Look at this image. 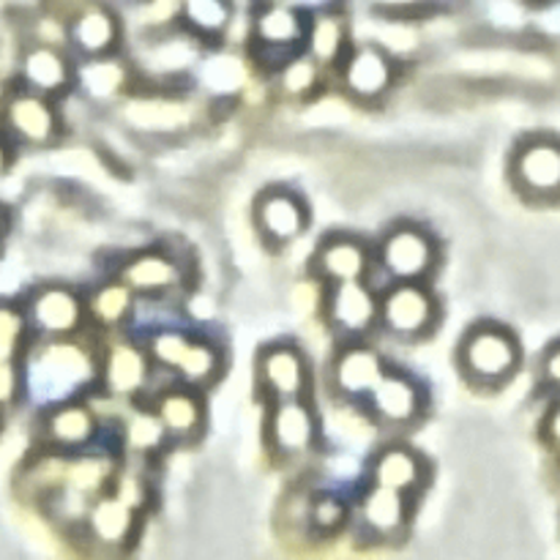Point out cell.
<instances>
[{
	"mask_svg": "<svg viewBox=\"0 0 560 560\" xmlns=\"http://www.w3.org/2000/svg\"><path fill=\"white\" fill-rule=\"evenodd\" d=\"M306 206L295 191L271 186L255 202V224L262 238L273 246H284L306 230Z\"/></svg>",
	"mask_w": 560,
	"mask_h": 560,
	"instance_id": "30bf717a",
	"label": "cell"
},
{
	"mask_svg": "<svg viewBox=\"0 0 560 560\" xmlns=\"http://www.w3.org/2000/svg\"><path fill=\"white\" fill-rule=\"evenodd\" d=\"M438 320L435 295L419 282H397L381 299V323L399 339L424 337Z\"/></svg>",
	"mask_w": 560,
	"mask_h": 560,
	"instance_id": "8992f818",
	"label": "cell"
},
{
	"mask_svg": "<svg viewBox=\"0 0 560 560\" xmlns=\"http://www.w3.org/2000/svg\"><path fill=\"white\" fill-rule=\"evenodd\" d=\"M118 279L137 295H170L186 282V268L173 252L145 249L120 262Z\"/></svg>",
	"mask_w": 560,
	"mask_h": 560,
	"instance_id": "9c48e42d",
	"label": "cell"
},
{
	"mask_svg": "<svg viewBox=\"0 0 560 560\" xmlns=\"http://www.w3.org/2000/svg\"><path fill=\"white\" fill-rule=\"evenodd\" d=\"M383 377H386V364L370 345H348L339 350L331 364L334 388L348 399L370 397Z\"/></svg>",
	"mask_w": 560,
	"mask_h": 560,
	"instance_id": "2e32d148",
	"label": "cell"
},
{
	"mask_svg": "<svg viewBox=\"0 0 560 560\" xmlns=\"http://www.w3.org/2000/svg\"><path fill=\"white\" fill-rule=\"evenodd\" d=\"M22 372L16 361H0V408L16 402L22 392Z\"/></svg>",
	"mask_w": 560,
	"mask_h": 560,
	"instance_id": "e575fe53",
	"label": "cell"
},
{
	"mask_svg": "<svg viewBox=\"0 0 560 560\" xmlns=\"http://www.w3.org/2000/svg\"><path fill=\"white\" fill-rule=\"evenodd\" d=\"M0 230H3V217H0Z\"/></svg>",
	"mask_w": 560,
	"mask_h": 560,
	"instance_id": "ab89813d",
	"label": "cell"
},
{
	"mask_svg": "<svg viewBox=\"0 0 560 560\" xmlns=\"http://www.w3.org/2000/svg\"><path fill=\"white\" fill-rule=\"evenodd\" d=\"M547 435H550L552 443H558L560 446V405L552 410L550 419H547Z\"/></svg>",
	"mask_w": 560,
	"mask_h": 560,
	"instance_id": "8d00e7d4",
	"label": "cell"
},
{
	"mask_svg": "<svg viewBox=\"0 0 560 560\" xmlns=\"http://www.w3.org/2000/svg\"><path fill=\"white\" fill-rule=\"evenodd\" d=\"M98 430V421L88 405L77 399L49 405L42 419L44 441L55 448H82L93 441Z\"/></svg>",
	"mask_w": 560,
	"mask_h": 560,
	"instance_id": "ffe728a7",
	"label": "cell"
},
{
	"mask_svg": "<svg viewBox=\"0 0 560 560\" xmlns=\"http://www.w3.org/2000/svg\"><path fill=\"white\" fill-rule=\"evenodd\" d=\"M366 399H370L372 413L394 427L416 421L424 408V394H421L419 383L408 375H399V372H386V377L377 383V388Z\"/></svg>",
	"mask_w": 560,
	"mask_h": 560,
	"instance_id": "d6986e66",
	"label": "cell"
},
{
	"mask_svg": "<svg viewBox=\"0 0 560 560\" xmlns=\"http://www.w3.org/2000/svg\"><path fill=\"white\" fill-rule=\"evenodd\" d=\"M394 80V63L381 47H359L345 58L342 82L353 96L377 98Z\"/></svg>",
	"mask_w": 560,
	"mask_h": 560,
	"instance_id": "7402d4cb",
	"label": "cell"
},
{
	"mask_svg": "<svg viewBox=\"0 0 560 560\" xmlns=\"http://www.w3.org/2000/svg\"><path fill=\"white\" fill-rule=\"evenodd\" d=\"M170 441L167 430H164L162 419L156 416V410H135V413L126 419L124 424V443L131 454H140V457H153L164 448V443Z\"/></svg>",
	"mask_w": 560,
	"mask_h": 560,
	"instance_id": "f546056e",
	"label": "cell"
},
{
	"mask_svg": "<svg viewBox=\"0 0 560 560\" xmlns=\"http://www.w3.org/2000/svg\"><path fill=\"white\" fill-rule=\"evenodd\" d=\"M523 350L509 328L481 323L465 334L459 345V366L465 375L485 386H498L517 372Z\"/></svg>",
	"mask_w": 560,
	"mask_h": 560,
	"instance_id": "7a4b0ae2",
	"label": "cell"
},
{
	"mask_svg": "<svg viewBox=\"0 0 560 560\" xmlns=\"http://www.w3.org/2000/svg\"><path fill=\"white\" fill-rule=\"evenodd\" d=\"M151 366V353L124 339V342H115L98 361V381L113 397L131 399L145 388Z\"/></svg>",
	"mask_w": 560,
	"mask_h": 560,
	"instance_id": "9a60e30c",
	"label": "cell"
},
{
	"mask_svg": "<svg viewBox=\"0 0 560 560\" xmlns=\"http://www.w3.org/2000/svg\"><path fill=\"white\" fill-rule=\"evenodd\" d=\"M135 523H137V506H131V503L124 501L120 495L102 498V501L93 503L91 514H88L91 534L107 547L124 545V541L131 536V530H135Z\"/></svg>",
	"mask_w": 560,
	"mask_h": 560,
	"instance_id": "484cf974",
	"label": "cell"
},
{
	"mask_svg": "<svg viewBox=\"0 0 560 560\" xmlns=\"http://www.w3.org/2000/svg\"><path fill=\"white\" fill-rule=\"evenodd\" d=\"M306 31H310V16L295 5L273 3L257 11L255 22H252V33L260 47L273 49V52H290L299 44L306 42Z\"/></svg>",
	"mask_w": 560,
	"mask_h": 560,
	"instance_id": "44dd1931",
	"label": "cell"
},
{
	"mask_svg": "<svg viewBox=\"0 0 560 560\" xmlns=\"http://www.w3.org/2000/svg\"><path fill=\"white\" fill-rule=\"evenodd\" d=\"M98 377V361L82 345L66 339H47L27 366V388L47 405L66 402L82 386Z\"/></svg>",
	"mask_w": 560,
	"mask_h": 560,
	"instance_id": "6da1fadb",
	"label": "cell"
},
{
	"mask_svg": "<svg viewBox=\"0 0 560 560\" xmlns=\"http://www.w3.org/2000/svg\"><path fill=\"white\" fill-rule=\"evenodd\" d=\"M312 266L328 284L364 282L372 268V249L355 235L334 233L320 241Z\"/></svg>",
	"mask_w": 560,
	"mask_h": 560,
	"instance_id": "4fadbf2b",
	"label": "cell"
},
{
	"mask_svg": "<svg viewBox=\"0 0 560 560\" xmlns=\"http://www.w3.org/2000/svg\"><path fill=\"white\" fill-rule=\"evenodd\" d=\"M435 241L416 224H399L383 235L377 262L394 282H421L435 266Z\"/></svg>",
	"mask_w": 560,
	"mask_h": 560,
	"instance_id": "277c9868",
	"label": "cell"
},
{
	"mask_svg": "<svg viewBox=\"0 0 560 560\" xmlns=\"http://www.w3.org/2000/svg\"><path fill=\"white\" fill-rule=\"evenodd\" d=\"M3 124L25 145H47L58 135V113H55L49 96L42 93L22 91L5 102Z\"/></svg>",
	"mask_w": 560,
	"mask_h": 560,
	"instance_id": "5bb4252c",
	"label": "cell"
},
{
	"mask_svg": "<svg viewBox=\"0 0 560 560\" xmlns=\"http://www.w3.org/2000/svg\"><path fill=\"white\" fill-rule=\"evenodd\" d=\"M31 331L44 339H66L80 331L82 320L88 315V304L80 293L66 284H44L33 290L25 304Z\"/></svg>",
	"mask_w": 560,
	"mask_h": 560,
	"instance_id": "5b68a950",
	"label": "cell"
},
{
	"mask_svg": "<svg viewBox=\"0 0 560 560\" xmlns=\"http://www.w3.org/2000/svg\"><path fill=\"white\" fill-rule=\"evenodd\" d=\"M317 71H320V66L310 55H295L282 66V88L293 96H304L317 82Z\"/></svg>",
	"mask_w": 560,
	"mask_h": 560,
	"instance_id": "d6a6232c",
	"label": "cell"
},
{
	"mask_svg": "<svg viewBox=\"0 0 560 560\" xmlns=\"http://www.w3.org/2000/svg\"><path fill=\"white\" fill-rule=\"evenodd\" d=\"M345 517H348V506H345L342 498L334 495V492H323V495H317L310 509L312 528L323 530V534H326V530L342 528Z\"/></svg>",
	"mask_w": 560,
	"mask_h": 560,
	"instance_id": "836d02e7",
	"label": "cell"
},
{
	"mask_svg": "<svg viewBox=\"0 0 560 560\" xmlns=\"http://www.w3.org/2000/svg\"><path fill=\"white\" fill-rule=\"evenodd\" d=\"M27 331H31V323H27L25 306L0 301V361H16V355L25 348Z\"/></svg>",
	"mask_w": 560,
	"mask_h": 560,
	"instance_id": "1f68e13d",
	"label": "cell"
},
{
	"mask_svg": "<svg viewBox=\"0 0 560 560\" xmlns=\"http://www.w3.org/2000/svg\"><path fill=\"white\" fill-rule=\"evenodd\" d=\"M222 372V350L206 337H191L189 348H186L184 359L175 366V375L180 377L184 386L206 388L213 383Z\"/></svg>",
	"mask_w": 560,
	"mask_h": 560,
	"instance_id": "83f0119b",
	"label": "cell"
},
{
	"mask_svg": "<svg viewBox=\"0 0 560 560\" xmlns=\"http://www.w3.org/2000/svg\"><path fill=\"white\" fill-rule=\"evenodd\" d=\"M512 180L528 200H560V140H525L512 156Z\"/></svg>",
	"mask_w": 560,
	"mask_h": 560,
	"instance_id": "3957f363",
	"label": "cell"
},
{
	"mask_svg": "<svg viewBox=\"0 0 560 560\" xmlns=\"http://www.w3.org/2000/svg\"><path fill=\"white\" fill-rule=\"evenodd\" d=\"M541 372H545V381L560 394V342H556L550 350H547Z\"/></svg>",
	"mask_w": 560,
	"mask_h": 560,
	"instance_id": "d590c367",
	"label": "cell"
},
{
	"mask_svg": "<svg viewBox=\"0 0 560 560\" xmlns=\"http://www.w3.org/2000/svg\"><path fill=\"white\" fill-rule=\"evenodd\" d=\"M180 16L202 36H219L233 22V0H180Z\"/></svg>",
	"mask_w": 560,
	"mask_h": 560,
	"instance_id": "4dcf8cb0",
	"label": "cell"
},
{
	"mask_svg": "<svg viewBox=\"0 0 560 560\" xmlns=\"http://www.w3.org/2000/svg\"><path fill=\"white\" fill-rule=\"evenodd\" d=\"M20 77L27 91L42 93V96H55V93L66 91L77 74L69 55L58 44L36 42L22 55Z\"/></svg>",
	"mask_w": 560,
	"mask_h": 560,
	"instance_id": "e0dca14e",
	"label": "cell"
},
{
	"mask_svg": "<svg viewBox=\"0 0 560 560\" xmlns=\"http://www.w3.org/2000/svg\"><path fill=\"white\" fill-rule=\"evenodd\" d=\"M9 148H5V142L0 140V175L5 173V170H9Z\"/></svg>",
	"mask_w": 560,
	"mask_h": 560,
	"instance_id": "74e56055",
	"label": "cell"
},
{
	"mask_svg": "<svg viewBox=\"0 0 560 560\" xmlns=\"http://www.w3.org/2000/svg\"><path fill=\"white\" fill-rule=\"evenodd\" d=\"M257 381L273 402L304 397L306 383H310V366H306L304 353L288 342L268 345L257 355Z\"/></svg>",
	"mask_w": 560,
	"mask_h": 560,
	"instance_id": "ba28073f",
	"label": "cell"
},
{
	"mask_svg": "<svg viewBox=\"0 0 560 560\" xmlns=\"http://www.w3.org/2000/svg\"><path fill=\"white\" fill-rule=\"evenodd\" d=\"M326 317L345 337H361L381 320V299L364 282L331 284L326 299Z\"/></svg>",
	"mask_w": 560,
	"mask_h": 560,
	"instance_id": "7c38bea8",
	"label": "cell"
},
{
	"mask_svg": "<svg viewBox=\"0 0 560 560\" xmlns=\"http://www.w3.org/2000/svg\"><path fill=\"white\" fill-rule=\"evenodd\" d=\"M306 55L317 66H334L348 58L350 33L348 16L334 9L317 11L310 16V31H306Z\"/></svg>",
	"mask_w": 560,
	"mask_h": 560,
	"instance_id": "cb8c5ba5",
	"label": "cell"
},
{
	"mask_svg": "<svg viewBox=\"0 0 560 560\" xmlns=\"http://www.w3.org/2000/svg\"><path fill=\"white\" fill-rule=\"evenodd\" d=\"M361 520L377 536L397 534L408 523V495L372 485V490L361 501Z\"/></svg>",
	"mask_w": 560,
	"mask_h": 560,
	"instance_id": "d4e9b609",
	"label": "cell"
},
{
	"mask_svg": "<svg viewBox=\"0 0 560 560\" xmlns=\"http://www.w3.org/2000/svg\"><path fill=\"white\" fill-rule=\"evenodd\" d=\"M135 299L137 293L124 284L120 279H113V282L98 284L96 290L88 299V315L104 328H118L124 326L126 320L135 312Z\"/></svg>",
	"mask_w": 560,
	"mask_h": 560,
	"instance_id": "4316f807",
	"label": "cell"
},
{
	"mask_svg": "<svg viewBox=\"0 0 560 560\" xmlns=\"http://www.w3.org/2000/svg\"><path fill=\"white\" fill-rule=\"evenodd\" d=\"M22 3H25V5H38V3H44V0H22Z\"/></svg>",
	"mask_w": 560,
	"mask_h": 560,
	"instance_id": "f35d334b",
	"label": "cell"
},
{
	"mask_svg": "<svg viewBox=\"0 0 560 560\" xmlns=\"http://www.w3.org/2000/svg\"><path fill=\"white\" fill-rule=\"evenodd\" d=\"M427 465L419 452L405 446H388L372 459V485L413 495L424 487Z\"/></svg>",
	"mask_w": 560,
	"mask_h": 560,
	"instance_id": "603a6c76",
	"label": "cell"
},
{
	"mask_svg": "<svg viewBox=\"0 0 560 560\" xmlns=\"http://www.w3.org/2000/svg\"><path fill=\"white\" fill-rule=\"evenodd\" d=\"M153 410L162 419L170 441H195V438H200L202 427H206V405H202L200 388L184 386V383L159 394Z\"/></svg>",
	"mask_w": 560,
	"mask_h": 560,
	"instance_id": "ac0fdd59",
	"label": "cell"
},
{
	"mask_svg": "<svg viewBox=\"0 0 560 560\" xmlns=\"http://www.w3.org/2000/svg\"><path fill=\"white\" fill-rule=\"evenodd\" d=\"M268 443L282 457H299L315 448L317 416L304 397L273 402L268 413Z\"/></svg>",
	"mask_w": 560,
	"mask_h": 560,
	"instance_id": "52a82bcc",
	"label": "cell"
},
{
	"mask_svg": "<svg viewBox=\"0 0 560 560\" xmlns=\"http://www.w3.org/2000/svg\"><path fill=\"white\" fill-rule=\"evenodd\" d=\"M66 42L82 58H104L120 44V20L109 5L85 3L66 22Z\"/></svg>",
	"mask_w": 560,
	"mask_h": 560,
	"instance_id": "8fae6325",
	"label": "cell"
},
{
	"mask_svg": "<svg viewBox=\"0 0 560 560\" xmlns=\"http://www.w3.org/2000/svg\"><path fill=\"white\" fill-rule=\"evenodd\" d=\"M77 80H80L82 91L91 98H113L118 96V91L126 82V69L113 58V55H104V58H85V63L77 69Z\"/></svg>",
	"mask_w": 560,
	"mask_h": 560,
	"instance_id": "f1b7e54d",
	"label": "cell"
}]
</instances>
